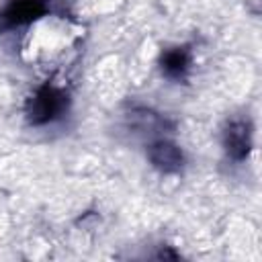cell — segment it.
Segmentation results:
<instances>
[{"instance_id": "obj_1", "label": "cell", "mask_w": 262, "mask_h": 262, "mask_svg": "<svg viewBox=\"0 0 262 262\" xmlns=\"http://www.w3.org/2000/svg\"><path fill=\"white\" fill-rule=\"evenodd\" d=\"M68 92L53 86L43 84L35 90V94L27 102V119L31 125H47L55 119H59L68 111Z\"/></svg>"}, {"instance_id": "obj_2", "label": "cell", "mask_w": 262, "mask_h": 262, "mask_svg": "<svg viewBox=\"0 0 262 262\" xmlns=\"http://www.w3.org/2000/svg\"><path fill=\"white\" fill-rule=\"evenodd\" d=\"M49 8V0H10L6 8L0 12V25L4 29L23 27L39 16H43Z\"/></svg>"}, {"instance_id": "obj_3", "label": "cell", "mask_w": 262, "mask_h": 262, "mask_svg": "<svg viewBox=\"0 0 262 262\" xmlns=\"http://www.w3.org/2000/svg\"><path fill=\"white\" fill-rule=\"evenodd\" d=\"M147 160L151 162V166L164 174H176L182 170L184 166V154L182 149L168 139H158L154 143H149L147 147Z\"/></svg>"}, {"instance_id": "obj_4", "label": "cell", "mask_w": 262, "mask_h": 262, "mask_svg": "<svg viewBox=\"0 0 262 262\" xmlns=\"http://www.w3.org/2000/svg\"><path fill=\"white\" fill-rule=\"evenodd\" d=\"M223 147L227 151V156L235 162H242L252 147V125L250 121L244 119H235L229 121L225 131H223Z\"/></svg>"}, {"instance_id": "obj_5", "label": "cell", "mask_w": 262, "mask_h": 262, "mask_svg": "<svg viewBox=\"0 0 262 262\" xmlns=\"http://www.w3.org/2000/svg\"><path fill=\"white\" fill-rule=\"evenodd\" d=\"M162 72L170 78H182L190 66V49L188 47H172L162 53L160 57Z\"/></svg>"}]
</instances>
